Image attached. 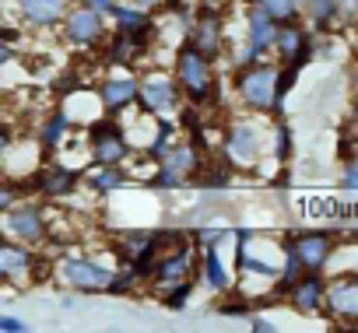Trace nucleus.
Instances as JSON below:
<instances>
[{
  "label": "nucleus",
  "instance_id": "nucleus-11",
  "mask_svg": "<svg viewBox=\"0 0 358 333\" xmlns=\"http://www.w3.org/2000/svg\"><path fill=\"white\" fill-rule=\"evenodd\" d=\"M187 43H194L204 57L218 60V57L225 53V11L201 8L197 18H194L190 29H187Z\"/></svg>",
  "mask_w": 358,
  "mask_h": 333
},
{
  "label": "nucleus",
  "instance_id": "nucleus-27",
  "mask_svg": "<svg viewBox=\"0 0 358 333\" xmlns=\"http://www.w3.org/2000/svg\"><path fill=\"white\" fill-rule=\"evenodd\" d=\"M169 140H172V123L162 119V123H158V133H155V140H151V147H148V158H151V161H162Z\"/></svg>",
  "mask_w": 358,
  "mask_h": 333
},
{
  "label": "nucleus",
  "instance_id": "nucleus-21",
  "mask_svg": "<svg viewBox=\"0 0 358 333\" xmlns=\"http://www.w3.org/2000/svg\"><path fill=\"white\" fill-rule=\"evenodd\" d=\"M302 18L316 32H330L341 22V0H302Z\"/></svg>",
  "mask_w": 358,
  "mask_h": 333
},
{
  "label": "nucleus",
  "instance_id": "nucleus-23",
  "mask_svg": "<svg viewBox=\"0 0 358 333\" xmlns=\"http://www.w3.org/2000/svg\"><path fill=\"white\" fill-rule=\"evenodd\" d=\"M201 270H204V277H208V284L215 288V291H232V277H229V270H225V263H222V253H218V246H211V249H204V263H201Z\"/></svg>",
  "mask_w": 358,
  "mask_h": 333
},
{
  "label": "nucleus",
  "instance_id": "nucleus-24",
  "mask_svg": "<svg viewBox=\"0 0 358 333\" xmlns=\"http://www.w3.org/2000/svg\"><path fill=\"white\" fill-rule=\"evenodd\" d=\"M229 169H201L194 179H190V186H197V190H204V193H218V190H229Z\"/></svg>",
  "mask_w": 358,
  "mask_h": 333
},
{
  "label": "nucleus",
  "instance_id": "nucleus-1",
  "mask_svg": "<svg viewBox=\"0 0 358 333\" xmlns=\"http://www.w3.org/2000/svg\"><path fill=\"white\" fill-rule=\"evenodd\" d=\"M215 60L204 57L194 43H183L176 53V64H172V74L179 81V88H183V98L190 105H211L218 102V77H215Z\"/></svg>",
  "mask_w": 358,
  "mask_h": 333
},
{
  "label": "nucleus",
  "instance_id": "nucleus-32",
  "mask_svg": "<svg viewBox=\"0 0 358 333\" xmlns=\"http://www.w3.org/2000/svg\"><path fill=\"white\" fill-rule=\"evenodd\" d=\"M204 249H211V246H222V239H225V232H218V228H201L197 235H194Z\"/></svg>",
  "mask_w": 358,
  "mask_h": 333
},
{
  "label": "nucleus",
  "instance_id": "nucleus-20",
  "mask_svg": "<svg viewBox=\"0 0 358 333\" xmlns=\"http://www.w3.org/2000/svg\"><path fill=\"white\" fill-rule=\"evenodd\" d=\"M71 126H74V119H71V112H67L64 105L43 123V130H39V147H43L46 158H53V151L64 144V137L71 133Z\"/></svg>",
  "mask_w": 358,
  "mask_h": 333
},
{
  "label": "nucleus",
  "instance_id": "nucleus-33",
  "mask_svg": "<svg viewBox=\"0 0 358 333\" xmlns=\"http://www.w3.org/2000/svg\"><path fill=\"white\" fill-rule=\"evenodd\" d=\"M218 312H225V316H253V305H246V302H222Z\"/></svg>",
  "mask_w": 358,
  "mask_h": 333
},
{
  "label": "nucleus",
  "instance_id": "nucleus-40",
  "mask_svg": "<svg viewBox=\"0 0 358 333\" xmlns=\"http://www.w3.org/2000/svg\"><path fill=\"white\" fill-rule=\"evenodd\" d=\"M67 4H81V0H67Z\"/></svg>",
  "mask_w": 358,
  "mask_h": 333
},
{
  "label": "nucleus",
  "instance_id": "nucleus-8",
  "mask_svg": "<svg viewBox=\"0 0 358 333\" xmlns=\"http://www.w3.org/2000/svg\"><path fill=\"white\" fill-rule=\"evenodd\" d=\"M264 144H260V133L253 123L246 119H232L222 133V154L229 165H239V169H253L257 158H260Z\"/></svg>",
  "mask_w": 358,
  "mask_h": 333
},
{
  "label": "nucleus",
  "instance_id": "nucleus-13",
  "mask_svg": "<svg viewBox=\"0 0 358 333\" xmlns=\"http://www.w3.org/2000/svg\"><path fill=\"white\" fill-rule=\"evenodd\" d=\"M295 246H299V256L306 260V270H327L330 256L337 253L341 239L327 228H306V232H292Z\"/></svg>",
  "mask_w": 358,
  "mask_h": 333
},
{
  "label": "nucleus",
  "instance_id": "nucleus-7",
  "mask_svg": "<svg viewBox=\"0 0 358 333\" xmlns=\"http://www.w3.org/2000/svg\"><path fill=\"white\" fill-rule=\"evenodd\" d=\"M274 53L281 57V64L302 71V67L313 60V53H316L313 25L306 29L302 18H295V22H281V25H278V39H274Z\"/></svg>",
  "mask_w": 358,
  "mask_h": 333
},
{
  "label": "nucleus",
  "instance_id": "nucleus-3",
  "mask_svg": "<svg viewBox=\"0 0 358 333\" xmlns=\"http://www.w3.org/2000/svg\"><path fill=\"white\" fill-rule=\"evenodd\" d=\"M60 36L74 50H99L106 43V15L88 4H71L60 22Z\"/></svg>",
  "mask_w": 358,
  "mask_h": 333
},
{
  "label": "nucleus",
  "instance_id": "nucleus-34",
  "mask_svg": "<svg viewBox=\"0 0 358 333\" xmlns=\"http://www.w3.org/2000/svg\"><path fill=\"white\" fill-rule=\"evenodd\" d=\"M0 330H4V333H25L29 323H22L18 316H0Z\"/></svg>",
  "mask_w": 358,
  "mask_h": 333
},
{
  "label": "nucleus",
  "instance_id": "nucleus-22",
  "mask_svg": "<svg viewBox=\"0 0 358 333\" xmlns=\"http://www.w3.org/2000/svg\"><path fill=\"white\" fill-rule=\"evenodd\" d=\"M85 186H88V190H95L99 197H109L113 190L127 186V172H123V165H99L95 172H88V176H85Z\"/></svg>",
  "mask_w": 358,
  "mask_h": 333
},
{
  "label": "nucleus",
  "instance_id": "nucleus-35",
  "mask_svg": "<svg viewBox=\"0 0 358 333\" xmlns=\"http://www.w3.org/2000/svg\"><path fill=\"white\" fill-rule=\"evenodd\" d=\"M81 4H88V8H95V11H102V15L109 18L113 8H116V0H81Z\"/></svg>",
  "mask_w": 358,
  "mask_h": 333
},
{
  "label": "nucleus",
  "instance_id": "nucleus-2",
  "mask_svg": "<svg viewBox=\"0 0 358 333\" xmlns=\"http://www.w3.org/2000/svg\"><path fill=\"white\" fill-rule=\"evenodd\" d=\"M278 74H281V67H274L267 60L250 64V67H236V95H239V102L250 112L278 116L281 112V105H278Z\"/></svg>",
  "mask_w": 358,
  "mask_h": 333
},
{
  "label": "nucleus",
  "instance_id": "nucleus-18",
  "mask_svg": "<svg viewBox=\"0 0 358 333\" xmlns=\"http://www.w3.org/2000/svg\"><path fill=\"white\" fill-rule=\"evenodd\" d=\"M137 95H141V81L137 77H106L99 84V102L113 116L130 109V105H137Z\"/></svg>",
  "mask_w": 358,
  "mask_h": 333
},
{
  "label": "nucleus",
  "instance_id": "nucleus-14",
  "mask_svg": "<svg viewBox=\"0 0 358 333\" xmlns=\"http://www.w3.org/2000/svg\"><path fill=\"white\" fill-rule=\"evenodd\" d=\"M285 302L299 312V316H316L327 309V281H323V270H306L292 291L285 295Z\"/></svg>",
  "mask_w": 358,
  "mask_h": 333
},
{
  "label": "nucleus",
  "instance_id": "nucleus-25",
  "mask_svg": "<svg viewBox=\"0 0 358 333\" xmlns=\"http://www.w3.org/2000/svg\"><path fill=\"white\" fill-rule=\"evenodd\" d=\"M257 4H260L267 15H274L278 22H295V18H302V0H257Z\"/></svg>",
  "mask_w": 358,
  "mask_h": 333
},
{
  "label": "nucleus",
  "instance_id": "nucleus-29",
  "mask_svg": "<svg viewBox=\"0 0 358 333\" xmlns=\"http://www.w3.org/2000/svg\"><path fill=\"white\" fill-rule=\"evenodd\" d=\"M295 81H299V67L281 64V74H278V105H285V98H288V91L295 88Z\"/></svg>",
  "mask_w": 358,
  "mask_h": 333
},
{
  "label": "nucleus",
  "instance_id": "nucleus-4",
  "mask_svg": "<svg viewBox=\"0 0 358 333\" xmlns=\"http://www.w3.org/2000/svg\"><path fill=\"white\" fill-rule=\"evenodd\" d=\"M137 105H141V112H151V116H172L187 105V98H183V88H179L176 74L169 77L162 71H151L141 77Z\"/></svg>",
  "mask_w": 358,
  "mask_h": 333
},
{
  "label": "nucleus",
  "instance_id": "nucleus-37",
  "mask_svg": "<svg viewBox=\"0 0 358 333\" xmlns=\"http://www.w3.org/2000/svg\"><path fill=\"white\" fill-rule=\"evenodd\" d=\"M250 326H253L257 333H274V323H267V319H260V316H250Z\"/></svg>",
  "mask_w": 358,
  "mask_h": 333
},
{
  "label": "nucleus",
  "instance_id": "nucleus-28",
  "mask_svg": "<svg viewBox=\"0 0 358 333\" xmlns=\"http://www.w3.org/2000/svg\"><path fill=\"white\" fill-rule=\"evenodd\" d=\"M190 295H194V281H183V284L169 288V295H162V302H165V309H183L190 302Z\"/></svg>",
  "mask_w": 358,
  "mask_h": 333
},
{
  "label": "nucleus",
  "instance_id": "nucleus-19",
  "mask_svg": "<svg viewBox=\"0 0 358 333\" xmlns=\"http://www.w3.org/2000/svg\"><path fill=\"white\" fill-rule=\"evenodd\" d=\"M67 0H18V11H22V22L32 25V29H53L64 22L67 15Z\"/></svg>",
  "mask_w": 358,
  "mask_h": 333
},
{
  "label": "nucleus",
  "instance_id": "nucleus-16",
  "mask_svg": "<svg viewBox=\"0 0 358 333\" xmlns=\"http://www.w3.org/2000/svg\"><path fill=\"white\" fill-rule=\"evenodd\" d=\"M36 263H39V260H36V253H32L25 242L11 239V235H8V242H4V246H0V281H4V284L22 281V274L29 277Z\"/></svg>",
  "mask_w": 358,
  "mask_h": 333
},
{
  "label": "nucleus",
  "instance_id": "nucleus-39",
  "mask_svg": "<svg viewBox=\"0 0 358 333\" xmlns=\"http://www.w3.org/2000/svg\"><path fill=\"white\" fill-rule=\"evenodd\" d=\"M355 112H358V71H355Z\"/></svg>",
  "mask_w": 358,
  "mask_h": 333
},
{
  "label": "nucleus",
  "instance_id": "nucleus-15",
  "mask_svg": "<svg viewBox=\"0 0 358 333\" xmlns=\"http://www.w3.org/2000/svg\"><path fill=\"white\" fill-rule=\"evenodd\" d=\"M323 312L330 319H337L341 326L344 323L358 326V274H344V277L327 284V309Z\"/></svg>",
  "mask_w": 358,
  "mask_h": 333
},
{
  "label": "nucleus",
  "instance_id": "nucleus-30",
  "mask_svg": "<svg viewBox=\"0 0 358 333\" xmlns=\"http://www.w3.org/2000/svg\"><path fill=\"white\" fill-rule=\"evenodd\" d=\"M341 190L358 193V158H351V161L341 165Z\"/></svg>",
  "mask_w": 358,
  "mask_h": 333
},
{
  "label": "nucleus",
  "instance_id": "nucleus-6",
  "mask_svg": "<svg viewBox=\"0 0 358 333\" xmlns=\"http://www.w3.org/2000/svg\"><path fill=\"white\" fill-rule=\"evenodd\" d=\"M88 147H92L95 165H123L130 158V140L116 119L88 123Z\"/></svg>",
  "mask_w": 358,
  "mask_h": 333
},
{
  "label": "nucleus",
  "instance_id": "nucleus-12",
  "mask_svg": "<svg viewBox=\"0 0 358 333\" xmlns=\"http://www.w3.org/2000/svg\"><path fill=\"white\" fill-rule=\"evenodd\" d=\"M194 249L183 242V246H176V249H169V253H162L158 256V263H155V274H151V288H158V291H165V288H176V284H183V281H194Z\"/></svg>",
  "mask_w": 358,
  "mask_h": 333
},
{
  "label": "nucleus",
  "instance_id": "nucleus-10",
  "mask_svg": "<svg viewBox=\"0 0 358 333\" xmlns=\"http://www.w3.org/2000/svg\"><path fill=\"white\" fill-rule=\"evenodd\" d=\"M4 232L25 246H39L46 235H50V225H46V211L43 204H15L11 211H4Z\"/></svg>",
  "mask_w": 358,
  "mask_h": 333
},
{
  "label": "nucleus",
  "instance_id": "nucleus-5",
  "mask_svg": "<svg viewBox=\"0 0 358 333\" xmlns=\"http://www.w3.org/2000/svg\"><path fill=\"white\" fill-rule=\"evenodd\" d=\"M278 18L267 15L260 4H250L246 8V39H243V53L236 60V67H250V64H260L264 53L274 50V39H278Z\"/></svg>",
  "mask_w": 358,
  "mask_h": 333
},
{
  "label": "nucleus",
  "instance_id": "nucleus-17",
  "mask_svg": "<svg viewBox=\"0 0 358 333\" xmlns=\"http://www.w3.org/2000/svg\"><path fill=\"white\" fill-rule=\"evenodd\" d=\"M81 186V172L67 169V165H50V169L32 176V190H39L43 197H71Z\"/></svg>",
  "mask_w": 358,
  "mask_h": 333
},
{
  "label": "nucleus",
  "instance_id": "nucleus-9",
  "mask_svg": "<svg viewBox=\"0 0 358 333\" xmlns=\"http://www.w3.org/2000/svg\"><path fill=\"white\" fill-rule=\"evenodd\" d=\"M113 274L116 270H109V267H102L99 260H88V256H67L60 263V277L74 291H81V295H102V291H109Z\"/></svg>",
  "mask_w": 358,
  "mask_h": 333
},
{
  "label": "nucleus",
  "instance_id": "nucleus-36",
  "mask_svg": "<svg viewBox=\"0 0 358 333\" xmlns=\"http://www.w3.org/2000/svg\"><path fill=\"white\" fill-rule=\"evenodd\" d=\"M274 190H281V193H288V186H292V176H288V169H285V165H281V172L274 176V183H271Z\"/></svg>",
  "mask_w": 358,
  "mask_h": 333
},
{
  "label": "nucleus",
  "instance_id": "nucleus-31",
  "mask_svg": "<svg viewBox=\"0 0 358 333\" xmlns=\"http://www.w3.org/2000/svg\"><path fill=\"white\" fill-rule=\"evenodd\" d=\"M327 218H337V221H358V204H330Z\"/></svg>",
  "mask_w": 358,
  "mask_h": 333
},
{
  "label": "nucleus",
  "instance_id": "nucleus-38",
  "mask_svg": "<svg viewBox=\"0 0 358 333\" xmlns=\"http://www.w3.org/2000/svg\"><path fill=\"white\" fill-rule=\"evenodd\" d=\"M0 43L15 46V43H18V29H15V25H4V32H0Z\"/></svg>",
  "mask_w": 358,
  "mask_h": 333
},
{
  "label": "nucleus",
  "instance_id": "nucleus-26",
  "mask_svg": "<svg viewBox=\"0 0 358 333\" xmlns=\"http://www.w3.org/2000/svg\"><path fill=\"white\" fill-rule=\"evenodd\" d=\"M274 158H278V165L292 161V130H288V123L274 126Z\"/></svg>",
  "mask_w": 358,
  "mask_h": 333
}]
</instances>
